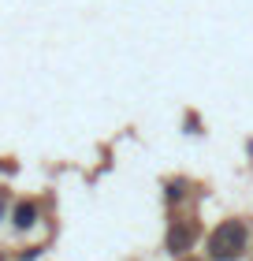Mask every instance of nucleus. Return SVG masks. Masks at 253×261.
I'll use <instances>...</instances> for the list:
<instances>
[{"mask_svg": "<svg viewBox=\"0 0 253 261\" xmlns=\"http://www.w3.org/2000/svg\"><path fill=\"white\" fill-rule=\"evenodd\" d=\"M246 243H249L246 224L242 220H227L209 235V257L212 261H238L246 254Z\"/></svg>", "mask_w": 253, "mask_h": 261, "instance_id": "obj_1", "label": "nucleus"}, {"mask_svg": "<svg viewBox=\"0 0 253 261\" xmlns=\"http://www.w3.org/2000/svg\"><path fill=\"white\" fill-rule=\"evenodd\" d=\"M194 235H198V228L190 220L172 224V228H167V250H172V254H186L190 246H194Z\"/></svg>", "mask_w": 253, "mask_h": 261, "instance_id": "obj_2", "label": "nucleus"}, {"mask_svg": "<svg viewBox=\"0 0 253 261\" xmlns=\"http://www.w3.org/2000/svg\"><path fill=\"white\" fill-rule=\"evenodd\" d=\"M34 220H38V205L34 201H19L15 205V228H30Z\"/></svg>", "mask_w": 253, "mask_h": 261, "instance_id": "obj_3", "label": "nucleus"}, {"mask_svg": "<svg viewBox=\"0 0 253 261\" xmlns=\"http://www.w3.org/2000/svg\"><path fill=\"white\" fill-rule=\"evenodd\" d=\"M183 194H186V191H183V183H172V191H167V198L175 201V198H183Z\"/></svg>", "mask_w": 253, "mask_h": 261, "instance_id": "obj_4", "label": "nucleus"}, {"mask_svg": "<svg viewBox=\"0 0 253 261\" xmlns=\"http://www.w3.org/2000/svg\"><path fill=\"white\" fill-rule=\"evenodd\" d=\"M183 261H198V257H183Z\"/></svg>", "mask_w": 253, "mask_h": 261, "instance_id": "obj_5", "label": "nucleus"}]
</instances>
